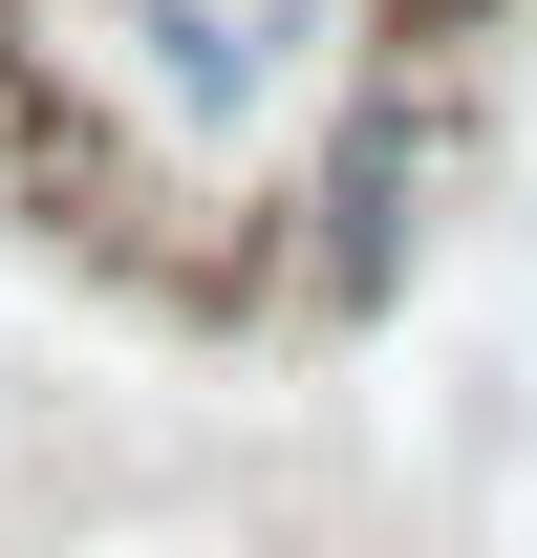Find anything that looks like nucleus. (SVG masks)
<instances>
[{
    "instance_id": "f03ea898",
    "label": "nucleus",
    "mask_w": 537,
    "mask_h": 558,
    "mask_svg": "<svg viewBox=\"0 0 537 558\" xmlns=\"http://www.w3.org/2000/svg\"><path fill=\"white\" fill-rule=\"evenodd\" d=\"M86 22H108L86 65L130 86L172 150H237L259 108H323V22L301 0H86Z\"/></svg>"
},
{
    "instance_id": "f257e3e1",
    "label": "nucleus",
    "mask_w": 537,
    "mask_h": 558,
    "mask_svg": "<svg viewBox=\"0 0 537 558\" xmlns=\"http://www.w3.org/2000/svg\"><path fill=\"white\" fill-rule=\"evenodd\" d=\"M473 150H494V65H366L344 44L323 65V130H301V172H279V323H387L408 279H430V236H452Z\"/></svg>"
},
{
    "instance_id": "7ed1b4c3",
    "label": "nucleus",
    "mask_w": 537,
    "mask_h": 558,
    "mask_svg": "<svg viewBox=\"0 0 537 558\" xmlns=\"http://www.w3.org/2000/svg\"><path fill=\"white\" fill-rule=\"evenodd\" d=\"M537 0H366V65H516Z\"/></svg>"
}]
</instances>
